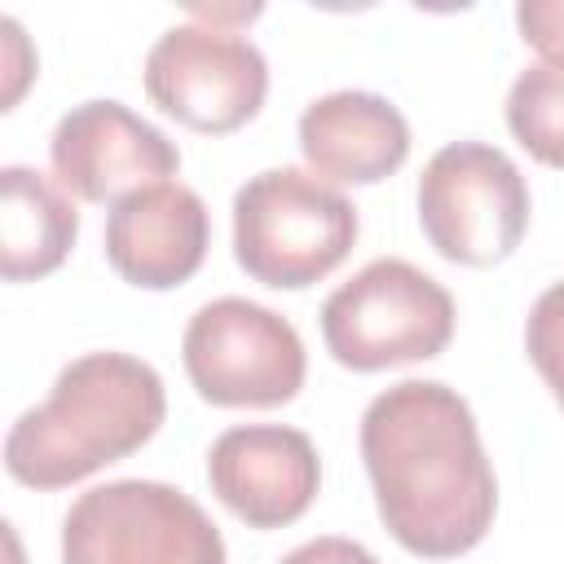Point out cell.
I'll list each match as a JSON object with an SVG mask.
<instances>
[{
	"mask_svg": "<svg viewBox=\"0 0 564 564\" xmlns=\"http://www.w3.org/2000/svg\"><path fill=\"white\" fill-rule=\"evenodd\" d=\"M145 93L176 123L220 137L264 106L269 66L247 35L216 22H185L167 26L145 53Z\"/></svg>",
	"mask_w": 564,
	"mask_h": 564,
	"instance_id": "cell-8",
	"label": "cell"
},
{
	"mask_svg": "<svg viewBox=\"0 0 564 564\" xmlns=\"http://www.w3.org/2000/svg\"><path fill=\"white\" fill-rule=\"evenodd\" d=\"M300 150L313 172L330 181L375 185L392 176L410 154V123L405 115L361 88H339L304 106L300 115Z\"/></svg>",
	"mask_w": 564,
	"mask_h": 564,
	"instance_id": "cell-12",
	"label": "cell"
},
{
	"mask_svg": "<svg viewBox=\"0 0 564 564\" xmlns=\"http://www.w3.org/2000/svg\"><path fill=\"white\" fill-rule=\"evenodd\" d=\"M357 242V207L304 167H264L234 194V256L278 291H300Z\"/></svg>",
	"mask_w": 564,
	"mask_h": 564,
	"instance_id": "cell-3",
	"label": "cell"
},
{
	"mask_svg": "<svg viewBox=\"0 0 564 564\" xmlns=\"http://www.w3.org/2000/svg\"><path fill=\"white\" fill-rule=\"evenodd\" d=\"M48 159L57 181L88 203H123L181 167L176 141L110 97L70 106L48 137Z\"/></svg>",
	"mask_w": 564,
	"mask_h": 564,
	"instance_id": "cell-9",
	"label": "cell"
},
{
	"mask_svg": "<svg viewBox=\"0 0 564 564\" xmlns=\"http://www.w3.org/2000/svg\"><path fill=\"white\" fill-rule=\"evenodd\" d=\"M62 564H225V538L176 485L106 480L70 502Z\"/></svg>",
	"mask_w": 564,
	"mask_h": 564,
	"instance_id": "cell-5",
	"label": "cell"
},
{
	"mask_svg": "<svg viewBox=\"0 0 564 564\" xmlns=\"http://www.w3.org/2000/svg\"><path fill=\"white\" fill-rule=\"evenodd\" d=\"M185 375L212 405H282L304 388L300 330L242 295L203 304L181 339Z\"/></svg>",
	"mask_w": 564,
	"mask_h": 564,
	"instance_id": "cell-7",
	"label": "cell"
},
{
	"mask_svg": "<svg viewBox=\"0 0 564 564\" xmlns=\"http://www.w3.org/2000/svg\"><path fill=\"white\" fill-rule=\"evenodd\" d=\"M167 414L163 379L132 352H84L53 379L48 401L26 410L4 436V467L18 485L62 489L132 449Z\"/></svg>",
	"mask_w": 564,
	"mask_h": 564,
	"instance_id": "cell-2",
	"label": "cell"
},
{
	"mask_svg": "<svg viewBox=\"0 0 564 564\" xmlns=\"http://www.w3.org/2000/svg\"><path fill=\"white\" fill-rule=\"evenodd\" d=\"M282 564H379V560L361 542L326 533V538H313V542H300L295 551H286Z\"/></svg>",
	"mask_w": 564,
	"mask_h": 564,
	"instance_id": "cell-17",
	"label": "cell"
},
{
	"mask_svg": "<svg viewBox=\"0 0 564 564\" xmlns=\"http://www.w3.org/2000/svg\"><path fill=\"white\" fill-rule=\"evenodd\" d=\"M207 207L189 185L159 181L115 203L106 220V260L115 273L145 291L181 286L207 256Z\"/></svg>",
	"mask_w": 564,
	"mask_h": 564,
	"instance_id": "cell-11",
	"label": "cell"
},
{
	"mask_svg": "<svg viewBox=\"0 0 564 564\" xmlns=\"http://www.w3.org/2000/svg\"><path fill=\"white\" fill-rule=\"evenodd\" d=\"M212 494L251 529H282L308 511L322 485V463L300 427L242 423L216 436L207 454Z\"/></svg>",
	"mask_w": 564,
	"mask_h": 564,
	"instance_id": "cell-10",
	"label": "cell"
},
{
	"mask_svg": "<svg viewBox=\"0 0 564 564\" xmlns=\"http://www.w3.org/2000/svg\"><path fill=\"white\" fill-rule=\"evenodd\" d=\"M516 26L524 44H533L546 62L564 66V0H520Z\"/></svg>",
	"mask_w": 564,
	"mask_h": 564,
	"instance_id": "cell-16",
	"label": "cell"
},
{
	"mask_svg": "<svg viewBox=\"0 0 564 564\" xmlns=\"http://www.w3.org/2000/svg\"><path fill=\"white\" fill-rule=\"evenodd\" d=\"M454 335V295L410 260L357 269L322 304V339L348 370H388L436 357Z\"/></svg>",
	"mask_w": 564,
	"mask_h": 564,
	"instance_id": "cell-4",
	"label": "cell"
},
{
	"mask_svg": "<svg viewBox=\"0 0 564 564\" xmlns=\"http://www.w3.org/2000/svg\"><path fill=\"white\" fill-rule=\"evenodd\" d=\"M524 348H529V361L538 366V375L546 379V388L555 392V401L564 410V278L551 282L533 300L529 322H524Z\"/></svg>",
	"mask_w": 564,
	"mask_h": 564,
	"instance_id": "cell-15",
	"label": "cell"
},
{
	"mask_svg": "<svg viewBox=\"0 0 564 564\" xmlns=\"http://www.w3.org/2000/svg\"><path fill=\"white\" fill-rule=\"evenodd\" d=\"M79 234L75 203L53 185V176L9 163L0 167V273L9 282L53 273Z\"/></svg>",
	"mask_w": 564,
	"mask_h": 564,
	"instance_id": "cell-13",
	"label": "cell"
},
{
	"mask_svg": "<svg viewBox=\"0 0 564 564\" xmlns=\"http://www.w3.org/2000/svg\"><path fill=\"white\" fill-rule=\"evenodd\" d=\"M419 225L445 260L471 269L498 264L529 229V185L502 150L454 141L419 176Z\"/></svg>",
	"mask_w": 564,
	"mask_h": 564,
	"instance_id": "cell-6",
	"label": "cell"
},
{
	"mask_svg": "<svg viewBox=\"0 0 564 564\" xmlns=\"http://www.w3.org/2000/svg\"><path fill=\"white\" fill-rule=\"evenodd\" d=\"M511 137L546 167H564V66L533 62L507 93Z\"/></svg>",
	"mask_w": 564,
	"mask_h": 564,
	"instance_id": "cell-14",
	"label": "cell"
},
{
	"mask_svg": "<svg viewBox=\"0 0 564 564\" xmlns=\"http://www.w3.org/2000/svg\"><path fill=\"white\" fill-rule=\"evenodd\" d=\"M361 458L388 533L427 560L471 551L498 511L471 405L441 379H401L361 414Z\"/></svg>",
	"mask_w": 564,
	"mask_h": 564,
	"instance_id": "cell-1",
	"label": "cell"
}]
</instances>
